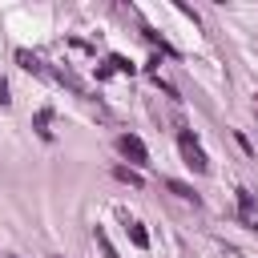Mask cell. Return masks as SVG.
I'll list each match as a JSON object with an SVG mask.
<instances>
[{
  "instance_id": "5",
  "label": "cell",
  "mask_w": 258,
  "mask_h": 258,
  "mask_svg": "<svg viewBox=\"0 0 258 258\" xmlns=\"http://www.w3.org/2000/svg\"><path fill=\"white\" fill-rule=\"evenodd\" d=\"M165 189H169V194H177L181 202H194V206H198V194H194V185H185V181L169 177V181H165Z\"/></svg>"
},
{
  "instance_id": "1",
  "label": "cell",
  "mask_w": 258,
  "mask_h": 258,
  "mask_svg": "<svg viewBox=\"0 0 258 258\" xmlns=\"http://www.w3.org/2000/svg\"><path fill=\"white\" fill-rule=\"evenodd\" d=\"M177 149H181V157H185V165H189L194 173H210V157H206V149L198 145V137H194L189 129L177 133Z\"/></svg>"
},
{
  "instance_id": "7",
  "label": "cell",
  "mask_w": 258,
  "mask_h": 258,
  "mask_svg": "<svg viewBox=\"0 0 258 258\" xmlns=\"http://www.w3.org/2000/svg\"><path fill=\"white\" fill-rule=\"evenodd\" d=\"M48 121H52V109H36V133L48 141L52 137V129H48Z\"/></svg>"
},
{
  "instance_id": "10",
  "label": "cell",
  "mask_w": 258,
  "mask_h": 258,
  "mask_svg": "<svg viewBox=\"0 0 258 258\" xmlns=\"http://www.w3.org/2000/svg\"><path fill=\"white\" fill-rule=\"evenodd\" d=\"M109 69H117V73H133V64H129L125 56H109Z\"/></svg>"
},
{
  "instance_id": "9",
  "label": "cell",
  "mask_w": 258,
  "mask_h": 258,
  "mask_svg": "<svg viewBox=\"0 0 258 258\" xmlns=\"http://www.w3.org/2000/svg\"><path fill=\"white\" fill-rule=\"evenodd\" d=\"M141 32H145V40H149V44H157L161 52H173V48H169V44L161 40V32H153V28H141Z\"/></svg>"
},
{
  "instance_id": "11",
  "label": "cell",
  "mask_w": 258,
  "mask_h": 258,
  "mask_svg": "<svg viewBox=\"0 0 258 258\" xmlns=\"http://www.w3.org/2000/svg\"><path fill=\"white\" fill-rule=\"evenodd\" d=\"M8 105H12V97H8V81L0 77V109H8Z\"/></svg>"
},
{
  "instance_id": "8",
  "label": "cell",
  "mask_w": 258,
  "mask_h": 258,
  "mask_svg": "<svg viewBox=\"0 0 258 258\" xmlns=\"http://www.w3.org/2000/svg\"><path fill=\"white\" fill-rule=\"evenodd\" d=\"M93 238H97V246H101V254H105V258H121V254H117V250H113V242H109V234H105V230H101V226H97V230H93Z\"/></svg>"
},
{
  "instance_id": "3",
  "label": "cell",
  "mask_w": 258,
  "mask_h": 258,
  "mask_svg": "<svg viewBox=\"0 0 258 258\" xmlns=\"http://www.w3.org/2000/svg\"><path fill=\"white\" fill-rule=\"evenodd\" d=\"M16 60H20V69H24V73H32V77H52V73H48V64H44L36 52H28V48H16Z\"/></svg>"
},
{
  "instance_id": "6",
  "label": "cell",
  "mask_w": 258,
  "mask_h": 258,
  "mask_svg": "<svg viewBox=\"0 0 258 258\" xmlns=\"http://www.w3.org/2000/svg\"><path fill=\"white\" fill-rule=\"evenodd\" d=\"M125 230H129V242H133L137 250H149V234H145V226H141V222H133V218H129V226H125Z\"/></svg>"
},
{
  "instance_id": "2",
  "label": "cell",
  "mask_w": 258,
  "mask_h": 258,
  "mask_svg": "<svg viewBox=\"0 0 258 258\" xmlns=\"http://www.w3.org/2000/svg\"><path fill=\"white\" fill-rule=\"evenodd\" d=\"M117 149H121L133 165H149V149H145V141H141L137 133H121V137H117Z\"/></svg>"
},
{
  "instance_id": "4",
  "label": "cell",
  "mask_w": 258,
  "mask_h": 258,
  "mask_svg": "<svg viewBox=\"0 0 258 258\" xmlns=\"http://www.w3.org/2000/svg\"><path fill=\"white\" fill-rule=\"evenodd\" d=\"M113 177H117V181H125V185H133V189H141V185H145V177H141L137 169H129V165H117V169H113Z\"/></svg>"
}]
</instances>
